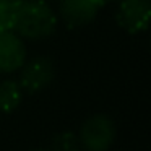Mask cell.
<instances>
[{
	"label": "cell",
	"instance_id": "cell-1",
	"mask_svg": "<svg viewBox=\"0 0 151 151\" xmlns=\"http://www.w3.org/2000/svg\"><path fill=\"white\" fill-rule=\"evenodd\" d=\"M57 29V15L46 0H21L15 29L20 37L39 41Z\"/></svg>",
	"mask_w": 151,
	"mask_h": 151
},
{
	"label": "cell",
	"instance_id": "cell-2",
	"mask_svg": "<svg viewBox=\"0 0 151 151\" xmlns=\"http://www.w3.org/2000/svg\"><path fill=\"white\" fill-rule=\"evenodd\" d=\"M115 135L114 120L106 114H96L81 124L78 138L86 151H107L114 145Z\"/></svg>",
	"mask_w": 151,
	"mask_h": 151
},
{
	"label": "cell",
	"instance_id": "cell-3",
	"mask_svg": "<svg viewBox=\"0 0 151 151\" xmlns=\"http://www.w3.org/2000/svg\"><path fill=\"white\" fill-rule=\"evenodd\" d=\"M54 76H55L54 62L49 57L41 55L26 60L23 63L18 83H20L23 91L29 93V94H36V93L46 89L52 83Z\"/></svg>",
	"mask_w": 151,
	"mask_h": 151
},
{
	"label": "cell",
	"instance_id": "cell-4",
	"mask_svg": "<svg viewBox=\"0 0 151 151\" xmlns=\"http://www.w3.org/2000/svg\"><path fill=\"white\" fill-rule=\"evenodd\" d=\"M115 21L128 34H138L151 24V0H122Z\"/></svg>",
	"mask_w": 151,
	"mask_h": 151
},
{
	"label": "cell",
	"instance_id": "cell-5",
	"mask_svg": "<svg viewBox=\"0 0 151 151\" xmlns=\"http://www.w3.org/2000/svg\"><path fill=\"white\" fill-rule=\"evenodd\" d=\"M102 5L101 0H59V13L67 28L76 29L91 23Z\"/></svg>",
	"mask_w": 151,
	"mask_h": 151
},
{
	"label": "cell",
	"instance_id": "cell-6",
	"mask_svg": "<svg viewBox=\"0 0 151 151\" xmlns=\"http://www.w3.org/2000/svg\"><path fill=\"white\" fill-rule=\"evenodd\" d=\"M26 62V46L13 31L0 33V73H13Z\"/></svg>",
	"mask_w": 151,
	"mask_h": 151
},
{
	"label": "cell",
	"instance_id": "cell-7",
	"mask_svg": "<svg viewBox=\"0 0 151 151\" xmlns=\"http://www.w3.org/2000/svg\"><path fill=\"white\" fill-rule=\"evenodd\" d=\"M23 99V89L15 80H4L0 83V112L10 114L17 111Z\"/></svg>",
	"mask_w": 151,
	"mask_h": 151
},
{
	"label": "cell",
	"instance_id": "cell-8",
	"mask_svg": "<svg viewBox=\"0 0 151 151\" xmlns=\"http://www.w3.org/2000/svg\"><path fill=\"white\" fill-rule=\"evenodd\" d=\"M21 0H0V33L13 31Z\"/></svg>",
	"mask_w": 151,
	"mask_h": 151
},
{
	"label": "cell",
	"instance_id": "cell-9",
	"mask_svg": "<svg viewBox=\"0 0 151 151\" xmlns=\"http://www.w3.org/2000/svg\"><path fill=\"white\" fill-rule=\"evenodd\" d=\"M49 151H81V143H80L78 135L65 130L54 135Z\"/></svg>",
	"mask_w": 151,
	"mask_h": 151
},
{
	"label": "cell",
	"instance_id": "cell-10",
	"mask_svg": "<svg viewBox=\"0 0 151 151\" xmlns=\"http://www.w3.org/2000/svg\"><path fill=\"white\" fill-rule=\"evenodd\" d=\"M101 2H102V4H106V2H111V0H101Z\"/></svg>",
	"mask_w": 151,
	"mask_h": 151
},
{
	"label": "cell",
	"instance_id": "cell-11",
	"mask_svg": "<svg viewBox=\"0 0 151 151\" xmlns=\"http://www.w3.org/2000/svg\"><path fill=\"white\" fill-rule=\"evenodd\" d=\"M36 151H42V150H36Z\"/></svg>",
	"mask_w": 151,
	"mask_h": 151
}]
</instances>
